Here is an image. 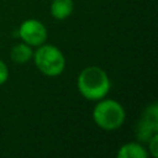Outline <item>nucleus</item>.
<instances>
[{"label":"nucleus","instance_id":"obj_1","mask_svg":"<svg viewBox=\"0 0 158 158\" xmlns=\"http://www.w3.org/2000/svg\"><path fill=\"white\" fill-rule=\"evenodd\" d=\"M77 86L83 98L91 101H98L109 94L111 81L102 68L90 65L79 73Z\"/></svg>","mask_w":158,"mask_h":158},{"label":"nucleus","instance_id":"obj_2","mask_svg":"<svg viewBox=\"0 0 158 158\" xmlns=\"http://www.w3.org/2000/svg\"><path fill=\"white\" fill-rule=\"evenodd\" d=\"M126 112L123 106L112 99H100L93 110L94 122L105 131H115L125 122Z\"/></svg>","mask_w":158,"mask_h":158},{"label":"nucleus","instance_id":"obj_3","mask_svg":"<svg viewBox=\"0 0 158 158\" xmlns=\"http://www.w3.org/2000/svg\"><path fill=\"white\" fill-rule=\"evenodd\" d=\"M32 57L37 69L47 77H57L64 70L65 58L57 46L43 43L37 47Z\"/></svg>","mask_w":158,"mask_h":158},{"label":"nucleus","instance_id":"obj_4","mask_svg":"<svg viewBox=\"0 0 158 158\" xmlns=\"http://www.w3.org/2000/svg\"><path fill=\"white\" fill-rule=\"evenodd\" d=\"M19 36L22 40V42L27 43L28 46L38 47L46 42L48 37V32L46 26L41 21L36 19H28L20 25Z\"/></svg>","mask_w":158,"mask_h":158},{"label":"nucleus","instance_id":"obj_5","mask_svg":"<svg viewBox=\"0 0 158 158\" xmlns=\"http://www.w3.org/2000/svg\"><path fill=\"white\" fill-rule=\"evenodd\" d=\"M157 131H158V106L154 102L151 106H148L142 114V117L136 128V135L137 138H139L141 141L148 142L149 138L157 133Z\"/></svg>","mask_w":158,"mask_h":158},{"label":"nucleus","instance_id":"obj_6","mask_svg":"<svg viewBox=\"0 0 158 158\" xmlns=\"http://www.w3.org/2000/svg\"><path fill=\"white\" fill-rule=\"evenodd\" d=\"M118 158H147V149L138 142H128L120 147L117 152Z\"/></svg>","mask_w":158,"mask_h":158},{"label":"nucleus","instance_id":"obj_7","mask_svg":"<svg viewBox=\"0 0 158 158\" xmlns=\"http://www.w3.org/2000/svg\"><path fill=\"white\" fill-rule=\"evenodd\" d=\"M73 0H53L51 4V14L57 20H64L73 12Z\"/></svg>","mask_w":158,"mask_h":158},{"label":"nucleus","instance_id":"obj_8","mask_svg":"<svg viewBox=\"0 0 158 158\" xmlns=\"http://www.w3.org/2000/svg\"><path fill=\"white\" fill-rule=\"evenodd\" d=\"M33 56V51H32V47L28 46L27 43L25 42H21V43H17L12 47L11 52H10V57L11 59L15 62V63H19V64H23V63H27Z\"/></svg>","mask_w":158,"mask_h":158},{"label":"nucleus","instance_id":"obj_9","mask_svg":"<svg viewBox=\"0 0 158 158\" xmlns=\"http://www.w3.org/2000/svg\"><path fill=\"white\" fill-rule=\"evenodd\" d=\"M148 146H149V152H151V154H152L154 158H157V156H158V149H157V146H158V133L153 135V136L149 138Z\"/></svg>","mask_w":158,"mask_h":158},{"label":"nucleus","instance_id":"obj_10","mask_svg":"<svg viewBox=\"0 0 158 158\" xmlns=\"http://www.w3.org/2000/svg\"><path fill=\"white\" fill-rule=\"evenodd\" d=\"M9 78V69L7 65L0 59V85H2Z\"/></svg>","mask_w":158,"mask_h":158}]
</instances>
